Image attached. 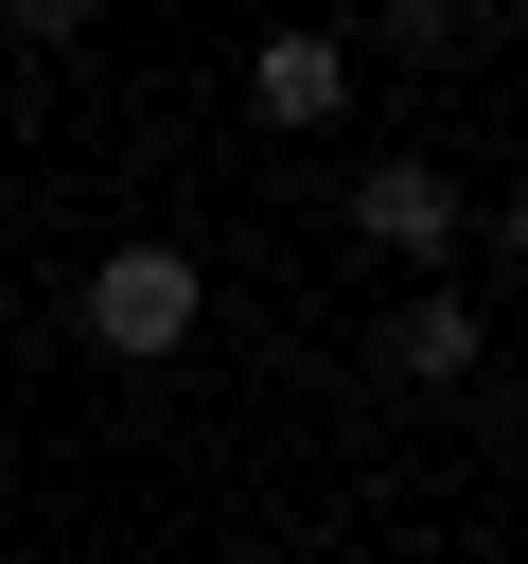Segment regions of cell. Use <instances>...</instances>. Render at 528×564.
I'll list each match as a JSON object with an SVG mask.
<instances>
[{
  "instance_id": "cell-1",
  "label": "cell",
  "mask_w": 528,
  "mask_h": 564,
  "mask_svg": "<svg viewBox=\"0 0 528 564\" xmlns=\"http://www.w3.org/2000/svg\"><path fill=\"white\" fill-rule=\"evenodd\" d=\"M194 317H211V264H194V247H158V229H123V247L70 282V335H88L106 370H158V352H194Z\"/></svg>"
},
{
  "instance_id": "cell-2",
  "label": "cell",
  "mask_w": 528,
  "mask_h": 564,
  "mask_svg": "<svg viewBox=\"0 0 528 564\" xmlns=\"http://www.w3.org/2000/svg\"><path fill=\"white\" fill-rule=\"evenodd\" d=\"M352 247H370V264H405V282H440V264H458V176H440L422 141L352 159Z\"/></svg>"
},
{
  "instance_id": "cell-3",
  "label": "cell",
  "mask_w": 528,
  "mask_h": 564,
  "mask_svg": "<svg viewBox=\"0 0 528 564\" xmlns=\"http://www.w3.org/2000/svg\"><path fill=\"white\" fill-rule=\"evenodd\" d=\"M246 123H282V141H317V123H352V35H317V18H282V35H246Z\"/></svg>"
},
{
  "instance_id": "cell-4",
  "label": "cell",
  "mask_w": 528,
  "mask_h": 564,
  "mask_svg": "<svg viewBox=\"0 0 528 564\" xmlns=\"http://www.w3.org/2000/svg\"><path fill=\"white\" fill-rule=\"evenodd\" d=\"M387 388H475V300L458 282H405L387 300Z\"/></svg>"
},
{
  "instance_id": "cell-5",
  "label": "cell",
  "mask_w": 528,
  "mask_h": 564,
  "mask_svg": "<svg viewBox=\"0 0 528 564\" xmlns=\"http://www.w3.org/2000/svg\"><path fill=\"white\" fill-rule=\"evenodd\" d=\"M370 18H387V53H458L475 35V0H370Z\"/></svg>"
},
{
  "instance_id": "cell-6",
  "label": "cell",
  "mask_w": 528,
  "mask_h": 564,
  "mask_svg": "<svg viewBox=\"0 0 528 564\" xmlns=\"http://www.w3.org/2000/svg\"><path fill=\"white\" fill-rule=\"evenodd\" d=\"M0 18H18V35H88V0H0Z\"/></svg>"
}]
</instances>
